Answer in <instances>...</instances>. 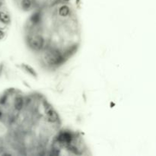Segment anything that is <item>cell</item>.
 I'll return each instance as SVG.
<instances>
[{
	"label": "cell",
	"mask_w": 156,
	"mask_h": 156,
	"mask_svg": "<svg viewBox=\"0 0 156 156\" xmlns=\"http://www.w3.org/2000/svg\"><path fill=\"white\" fill-rule=\"evenodd\" d=\"M18 0H14L15 2H18ZM34 5V11L37 9H40L46 6L53 5L55 4L64 2H70V0H30Z\"/></svg>",
	"instance_id": "6da1fadb"
},
{
	"label": "cell",
	"mask_w": 156,
	"mask_h": 156,
	"mask_svg": "<svg viewBox=\"0 0 156 156\" xmlns=\"http://www.w3.org/2000/svg\"><path fill=\"white\" fill-rule=\"evenodd\" d=\"M21 67L23 68V69L28 72L30 75L33 76L34 78H37V73L36 72V71L31 67L30 65H28V64H25V63H22L21 64Z\"/></svg>",
	"instance_id": "7a4b0ae2"
},
{
	"label": "cell",
	"mask_w": 156,
	"mask_h": 156,
	"mask_svg": "<svg viewBox=\"0 0 156 156\" xmlns=\"http://www.w3.org/2000/svg\"><path fill=\"white\" fill-rule=\"evenodd\" d=\"M5 35H6L5 30H3V29H2L1 28H0V40H3V39L5 38Z\"/></svg>",
	"instance_id": "3957f363"
},
{
	"label": "cell",
	"mask_w": 156,
	"mask_h": 156,
	"mask_svg": "<svg viewBox=\"0 0 156 156\" xmlns=\"http://www.w3.org/2000/svg\"><path fill=\"white\" fill-rule=\"evenodd\" d=\"M3 114H4V113L2 111L1 109H0V120H1L3 117Z\"/></svg>",
	"instance_id": "277c9868"
}]
</instances>
